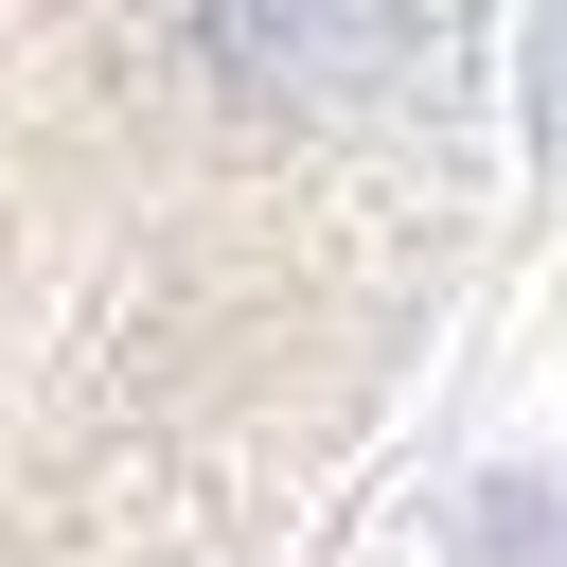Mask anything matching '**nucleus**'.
<instances>
[{"mask_svg":"<svg viewBox=\"0 0 567 567\" xmlns=\"http://www.w3.org/2000/svg\"><path fill=\"white\" fill-rule=\"evenodd\" d=\"M532 0H0V567H284L425 390Z\"/></svg>","mask_w":567,"mask_h":567,"instance_id":"nucleus-1","label":"nucleus"}]
</instances>
